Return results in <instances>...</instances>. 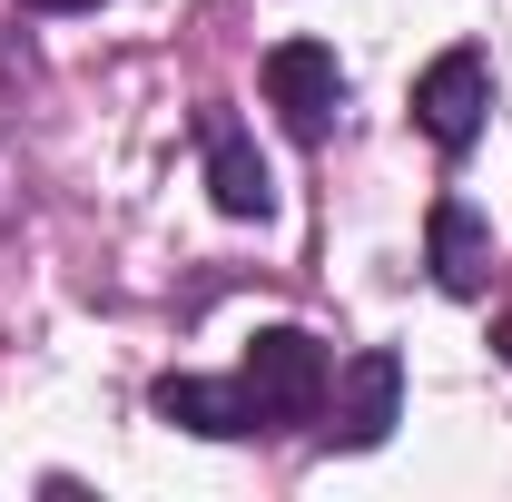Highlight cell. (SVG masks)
Listing matches in <instances>:
<instances>
[{
    "label": "cell",
    "instance_id": "cell-9",
    "mask_svg": "<svg viewBox=\"0 0 512 502\" xmlns=\"http://www.w3.org/2000/svg\"><path fill=\"white\" fill-rule=\"evenodd\" d=\"M493 345H503V355H512V325H503V335H493Z\"/></svg>",
    "mask_w": 512,
    "mask_h": 502
},
{
    "label": "cell",
    "instance_id": "cell-1",
    "mask_svg": "<svg viewBox=\"0 0 512 502\" xmlns=\"http://www.w3.org/2000/svg\"><path fill=\"white\" fill-rule=\"evenodd\" d=\"M237 384H247L256 424L276 434V424H316V414H325L335 365H325V345L306 335V325H266V335L247 345V365H237Z\"/></svg>",
    "mask_w": 512,
    "mask_h": 502
},
{
    "label": "cell",
    "instance_id": "cell-4",
    "mask_svg": "<svg viewBox=\"0 0 512 502\" xmlns=\"http://www.w3.org/2000/svg\"><path fill=\"white\" fill-rule=\"evenodd\" d=\"M483 109H493V79H483L473 50H444V60L414 79V128H424L444 158H463V148L483 138Z\"/></svg>",
    "mask_w": 512,
    "mask_h": 502
},
{
    "label": "cell",
    "instance_id": "cell-7",
    "mask_svg": "<svg viewBox=\"0 0 512 502\" xmlns=\"http://www.w3.org/2000/svg\"><path fill=\"white\" fill-rule=\"evenodd\" d=\"M168 424H188V434L207 443H237V434H266L256 424V404H247V384H217V375H158V394H148Z\"/></svg>",
    "mask_w": 512,
    "mask_h": 502
},
{
    "label": "cell",
    "instance_id": "cell-6",
    "mask_svg": "<svg viewBox=\"0 0 512 502\" xmlns=\"http://www.w3.org/2000/svg\"><path fill=\"white\" fill-rule=\"evenodd\" d=\"M424 256H434V286H444V296H483V286H493V237H483V217H473L463 197H434Z\"/></svg>",
    "mask_w": 512,
    "mask_h": 502
},
{
    "label": "cell",
    "instance_id": "cell-3",
    "mask_svg": "<svg viewBox=\"0 0 512 502\" xmlns=\"http://www.w3.org/2000/svg\"><path fill=\"white\" fill-rule=\"evenodd\" d=\"M256 79H266L276 119L296 128V138H325V128H335V109H345V69H335V50H325V40H276Z\"/></svg>",
    "mask_w": 512,
    "mask_h": 502
},
{
    "label": "cell",
    "instance_id": "cell-5",
    "mask_svg": "<svg viewBox=\"0 0 512 502\" xmlns=\"http://www.w3.org/2000/svg\"><path fill=\"white\" fill-rule=\"evenodd\" d=\"M197 138H207V197H217V217H256V227H266V217H276V178H266V158L247 148V128L207 109Z\"/></svg>",
    "mask_w": 512,
    "mask_h": 502
},
{
    "label": "cell",
    "instance_id": "cell-2",
    "mask_svg": "<svg viewBox=\"0 0 512 502\" xmlns=\"http://www.w3.org/2000/svg\"><path fill=\"white\" fill-rule=\"evenodd\" d=\"M325 443H345V453H375L384 434H394V414H404V365L384 355V345H365V355H345L335 365V384H325Z\"/></svg>",
    "mask_w": 512,
    "mask_h": 502
},
{
    "label": "cell",
    "instance_id": "cell-8",
    "mask_svg": "<svg viewBox=\"0 0 512 502\" xmlns=\"http://www.w3.org/2000/svg\"><path fill=\"white\" fill-rule=\"evenodd\" d=\"M20 10H99V0H20Z\"/></svg>",
    "mask_w": 512,
    "mask_h": 502
}]
</instances>
